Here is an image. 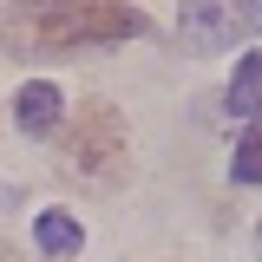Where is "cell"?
Wrapping results in <instances>:
<instances>
[{
	"label": "cell",
	"mask_w": 262,
	"mask_h": 262,
	"mask_svg": "<svg viewBox=\"0 0 262 262\" xmlns=\"http://www.w3.org/2000/svg\"><path fill=\"white\" fill-rule=\"evenodd\" d=\"M138 33H144V13L125 7V0H46V7L13 13L0 27V39L20 59H59V53H79V46L138 39Z\"/></svg>",
	"instance_id": "1"
},
{
	"label": "cell",
	"mask_w": 262,
	"mask_h": 262,
	"mask_svg": "<svg viewBox=\"0 0 262 262\" xmlns=\"http://www.w3.org/2000/svg\"><path fill=\"white\" fill-rule=\"evenodd\" d=\"M177 33L190 53H229L262 33V0H177Z\"/></svg>",
	"instance_id": "2"
},
{
	"label": "cell",
	"mask_w": 262,
	"mask_h": 262,
	"mask_svg": "<svg viewBox=\"0 0 262 262\" xmlns=\"http://www.w3.org/2000/svg\"><path fill=\"white\" fill-rule=\"evenodd\" d=\"M66 158L79 170H92V177H112L118 158H125V118H118V105H79V118L66 131Z\"/></svg>",
	"instance_id": "3"
},
{
	"label": "cell",
	"mask_w": 262,
	"mask_h": 262,
	"mask_svg": "<svg viewBox=\"0 0 262 262\" xmlns=\"http://www.w3.org/2000/svg\"><path fill=\"white\" fill-rule=\"evenodd\" d=\"M13 125L27 131V138H46V131L59 125V85H46V79L20 85V98H13Z\"/></svg>",
	"instance_id": "4"
},
{
	"label": "cell",
	"mask_w": 262,
	"mask_h": 262,
	"mask_svg": "<svg viewBox=\"0 0 262 262\" xmlns=\"http://www.w3.org/2000/svg\"><path fill=\"white\" fill-rule=\"evenodd\" d=\"M229 112L262 118V53H243L236 59V72H229Z\"/></svg>",
	"instance_id": "5"
},
{
	"label": "cell",
	"mask_w": 262,
	"mask_h": 262,
	"mask_svg": "<svg viewBox=\"0 0 262 262\" xmlns=\"http://www.w3.org/2000/svg\"><path fill=\"white\" fill-rule=\"evenodd\" d=\"M33 236H39V249H46V256H79V243H85V229L72 223L66 210H39Z\"/></svg>",
	"instance_id": "6"
},
{
	"label": "cell",
	"mask_w": 262,
	"mask_h": 262,
	"mask_svg": "<svg viewBox=\"0 0 262 262\" xmlns=\"http://www.w3.org/2000/svg\"><path fill=\"white\" fill-rule=\"evenodd\" d=\"M229 177H236V184H262V125L249 131L243 144H236V158H229Z\"/></svg>",
	"instance_id": "7"
}]
</instances>
